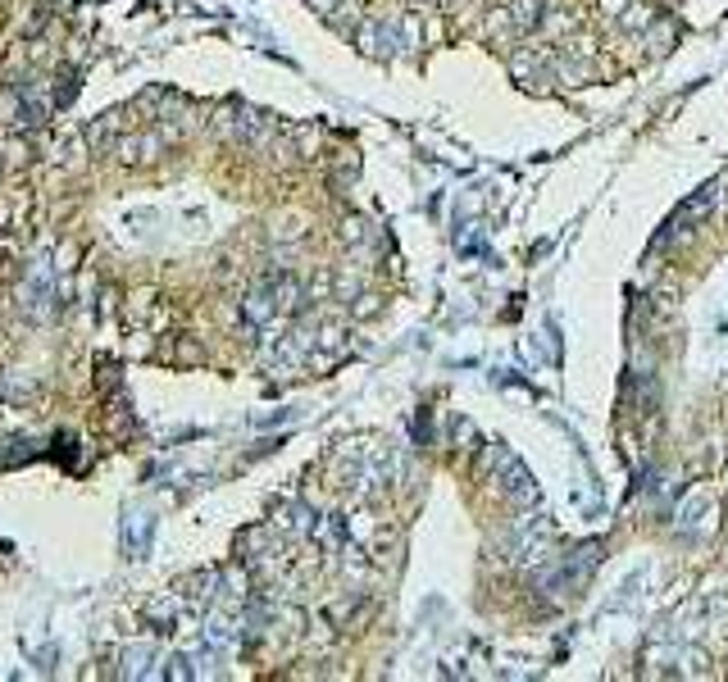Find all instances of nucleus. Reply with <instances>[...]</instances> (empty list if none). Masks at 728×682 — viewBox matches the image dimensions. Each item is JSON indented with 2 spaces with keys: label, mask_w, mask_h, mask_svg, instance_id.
<instances>
[{
  "label": "nucleus",
  "mask_w": 728,
  "mask_h": 682,
  "mask_svg": "<svg viewBox=\"0 0 728 682\" xmlns=\"http://www.w3.org/2000/svg\"><path fill=\"white\" fill-rule=\"evenodd\" d=\"M710 205H715V187H701L692 200H683V205H678V214L669 219V232H665V242H669V237H687V232H692V223H697V219H706V214H710Z\"/></svg>",
  "instance_id": "1"
},
{
  "label": "nucleus",
  "mask_w": 728,
  "mask_h": 682,
  "mask_svg": "<svg viewBox=\"0 0 728 682\" xmlns=\"http://www.w3.org/2000/svg\"><path fill=\"white\" fill-rule=\"evenodd\" d=\"M542 5L547 0H515V23H519V32H532L542 23Z\"/></svg>",
  "instance_id": "2"
},
{
  "label": "nucleus",
  "mask_w": 728,
  "mask_h": 682,
  "mask_svg": "<svg viewBox=\"0 0 728 682\" xmlns=\"http://www.w3.org/2000/svg\"><path fill=\"white\" fill-rule=\"evenodd\" d=\"M620 23H624L628 32H642V28L651 23V5H633V0H628V10L620 14Z\"/></svg>",
  "instance_id": "3"
},
{
  "label": "nucleus",
  "mask_w": 728,
  "mask_h": 682,
  "mask_svg": "<svg viewBox=\"0 0 728 682\" xmlns=\"http://www.w3.org/2000/svg\"><path fill=\"white\" fill-rule=\"evenodd\" d=\"M628 10V0H601V14H610V19H620Z\"/></svg>",
  "instance_id": "4"
}]
</instances>
